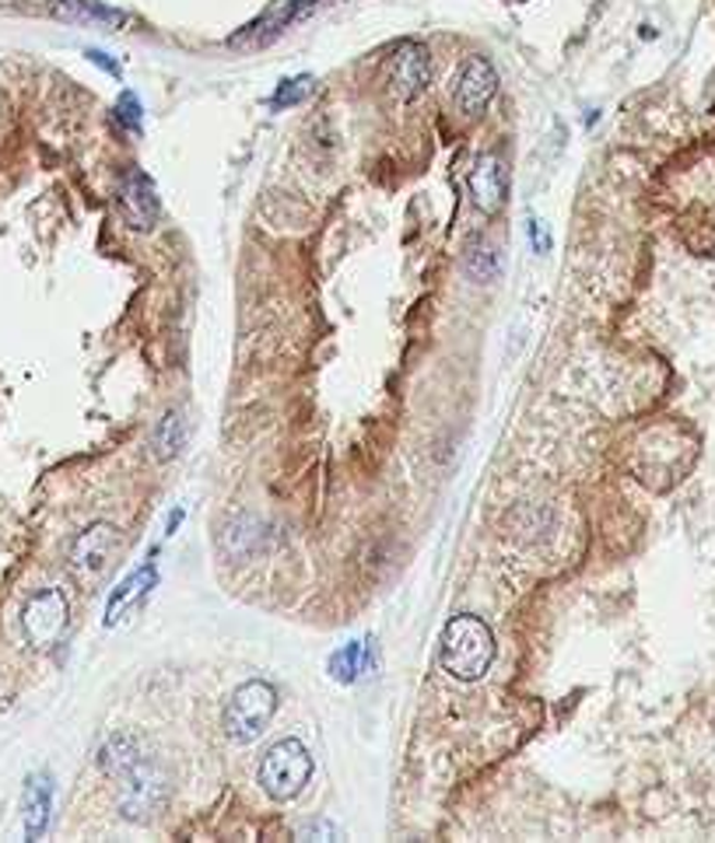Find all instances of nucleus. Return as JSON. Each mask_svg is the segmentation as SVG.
Returning <instances> with one entry per match:
<instances>
[{
    "label": "nucleus",
    "mask_w": 715,
    "mask_h": 843,
    "mask_svg": "<svg viewBox=\"0 0 715 843\" xmlns=\"http://www.w3.org/2000/svg\"><path fill=\"white\" fill-rule=\"evenodd\" d=\"M98 763H103L106 773L120 778V812L130 822H152L155 812H162L165 805V773L158 770V763L141 749V742L134 735H112L103 752H98Z\"/></svg>",
    "instance_id": "obj_1"
},
{
    "label": "nucleus",
    "mask_w": 715,
    "mask_h": 843,
    "mask_svg": "<svg viewBox=\"0 0 715 843\" xmlns=\"http://www.w3.org/2000/svg\"><path fill=\"white\" fill-rule=\"evenodd\" d=\"M439 662L453 679L477 683L494 662V634L480 616H453L442 630Z\"/></svg>",
    "instance_id": "obj_2"
},
{
    "label": "nucleus",
    "mask_w": 715,
    "mask_h": 843,
    "mask_svg": "<svg viewBox=\"0 0 715 843\" xmlns=\"http://www.w3.org/2000/svg\"><path fill=\"white\" fill-rule=\"evenodd\" d=\"M277 714V689L263 679L242 683L225 707V735L236 746H253Z\"/></svg>",
    "instance_id": "obj_3"
},
{
    "label": "nucleus",
    "mask_w": 715,
    "mask_h": 843,
    "mask_svg": "<svg viewBox=\"0 0 715 843\" xmlns=\"http://www.w3.org/2000/svg\"><path fill=\"white\" fill-rule=\"evenodd\" d=\"M312 778V756L298 738H281L263 752L260 784L274 802H291L306 791Z\"/></svg>",
    "instance_id": "obj_4"
},
{
    "label": "nucleus",
    "mask_w": 715,
    "mask_h": 843,
    "mask_svg": "<svg viewBox=\"0 0 715 843\" xmlns=\"http://www.w3.org/2000/svg\"><path fill=\"white\" fill-rule=\"evenodd\" d=\"M120 546H123V532L109 526V521H95L85 532H78L68 553V564L81 581L92 585L112 567V561L120 556Z\"/></svg>",
    "instance_id": "obj_5"
},
{
    "label": "nucleus",
    "mask_w": 715,
    "mask_h": 843,
    "mask_svg": "<svg viewBox=\"0 0 715 843\" xmlns=\"http://www.w3.org/2000/svg\"><path fill=\"white\" fill-rule=\"evenodd\" d=\"M71 605L63 599L60 588H43L36 592L22 610V634L32 648H53L60 634L68 630Z\"/></svg>",
    "instance_id": "obj_6"
},
{
    "label": "nucleus",
    "mask_w": 715,
    "mask_h": 843,
    "mask_svg": "<svg viewBox=\"0 0 715 843\" xmlns=\"http://www.w3.org/2000/svg\"><path fill=\"white\" fill-rule=\"evenodd\" d=\"M494 92H498V71H494V63L488 57H470L460 67L453 98H456V109L463 116H470L474 120V116L485 112L488 103L494 98Z\"/></svg>",
    "instance_id": "obj_7"
},
{
    "label": "nucleus",
    "mask_w": 715,
    "mask_h": 843,
    "mask_svg": "<svg viewBox=\"0 0 715 843\" xmlns=\"http://www.w3.org/2000/svg\"><path fill=\"white\" fill-rule=\"evenodd\" d=\"M509 196V161L498 150H485L470 168V200L480 214H498Z\"/></svg>",
    "instance_id": "obj_8"
},
{
    "label": "nucleus",
    "mask_w": 715,
    "mask_h": 843,
    "mask_svg": "<svg viewBox=\"0 0 715 843\" xmlns=\"http://www.w3.org/2000/svg\"><path fill=\"white\" fill-rule=\"evenodd\" d=\"M120 204H123L130 228H138V231H152L158 225V217H162V200H158V190H155V179L147 172H141V168H130V172L123 176Z\"/></svg>",
    "instance_id": "obj_9"
},
{
    "label": "nucleus",
    "mask_w": 715,
    "mask_h": 843,
    "mask_svg": "<svg viewBox=\"0 0 715 843\" xmlns=\"http://www.w3.org/2000/svg\"><path fill=\"white\" fill-rule=\"evenodd\" d=\"M431 81V53L428 46L421 43H404L401 49L393 53L390 60V84H393V95L410 103L418 98Z\"/></svg>",
    "instance_id": "obj_10"
},
{
    "label": "nucleus",
    "mask_w": 715,
    "mask_h": 843,
    "mask_svg": "<svg viewBox=\"0 0 715 843\" xmlns=\"http://www.w3.org/2000/svg\"><path fill=\"white\" fill-rule=\"evenodd\" d=\"M155 581H158V570H155L152 561H147V564L138 567L130 578H123L120 588H112L109 605H106V627H116V623L123 619V613H134V605H138L141 599H147V592L155 588Z\"/></svg>",
    "instance_id": "obj_11"
},
{
    "label": "nucleus",
    "mask_w": 715,
    "mask_h": 843,
    "mask_svg": "<svg viewBox=\"0 0 715 843\" xmlns=\"http://www.w3.org/2000/svg\"><path fill=\"white\" fill-rule=\"evenodd\" d=\"M372 669H376V645L372 640H347V645L337 648L326 662L330 679H337L344 686L358 683L365 672H372Z\"/></svg>",
    "instance_id": "obj_12"
},
{
    "label": "nucleus",
    "mask_w": 715,
    "mask_h": 843,
    "mask_svg": "<svg viewBox=\"0 0 715 843\" xmlns=\"http://www.w3.org/2000/svg\"><path fill=\"white\" fill-rule=\"evenodd\" d=\"M53 14L71 25H98V28H123L130 25V14L120 8L98 4V0H57Z\"/></svg>",
    "instance_id": "obj_13"
},
{
    "label": "nucleus",
    "mask_w": 715,
    "mask_h": 843,
    "mask_svg": "<svg viewBox=\"0 0 715 843\" xmlns=\"http://www.w3.org/2000/svg\"><path fill=\"white\" fill-rule=\"evenodd\" d=\"M25 836L28 840H39L49 826V808H53V784L43 773L28 778L25 784Z\"/></svg>",
    "instance_id": "obj_14"
},
{
    "label": "nucleus",
    "mask_w": 715,
    "mask_h": 843,
    "mask_svg": "<svg viewBox=\"0 0 715 843\" xmlns=\"http://www.w3.org/2000/svg\"><path fill=\"white\" fill-rule=\"evenodd\" d=\"M182 442H187V420H182L179 410L165 413L162 424L155 427V455H158L162 462H169V459H176V455H179Z\"/></svg>",
    "instance_id": "obj_15"
},
{
    "label": "nucleus",
    "mask_w": 715,
    "mask_h": 843,
    "mask_svg": "<svg viewBox=\"0 0 715 843\" xmlns=\"http://www.w3.org/2000/svg\"><path fill=\"white\" fill-rule=\"evenodd\" d=\"M312 88H315V81H312L309 74H306V77H285V81L277 84V92L271 95V109H274V112L291 109V106L302 103V98H309Z\"/></svg>",
    "instance_id": "obj_16"
},
{
    "label": "nucleus",
    "mask_w": 715,
    "mask_h": 843,
    "mask_svg": "<svg viewBox=\"0 0 715 843\" xmlns=\"http://www.w3.org/2000/svg\"><path fill=\"white\" fill-rule=\"evenodd\" d=\"M116 123H120L123 130H130V133H141L144 116H141V98L134 92L120 95V103H116Z\"/></svg>",
    "instance_id": "obj_17"
},
{
    "label": "nucleus",
    "mask_w": 715,
    "mask_h": 843,
    "mask_svg": "<svg viewBox=\"0 0 715 843\" xmlns=\"http://www.w3.org/2000/svg\"><path fill=\"white\" fill-rule=\"evenodd\" d=\"M467 266H470V274H474V277L488 280V277L494 274V266H498V256L491 252V245H488V242H474L470 256H467Z\"/></svg>",
    "instance_id": "obj_18"
},
{
    "label": "nucleus",
    "mask_w": 715,
    "mask_h": 843,
    "mask_svg": "<svg viewBox=\"0 0 715 843\" xmlns=\"http://www.w3.org/2000/svg\"><path fill=\"white\" fill-rule=\"evenodd\" d=\"M95 67H103V71L109 74V77H123V71H120V63H116L109 53H103V49H88V53H85Z\"/></svg>",
    "instance_id": "obj_19"
},
{
    "label": "nucleus",
    "mask_w": 715,
    "mask_h": 843,
    "mask_svg": "<svg viewBox=\"0 0 715 843\" xmlns=\"http://www.w3.org/2000/svg\"><path fill=\"white\" fill-rule=\"evenodd\" d=\"M302 836H320V840H330V836H337V826L334 822H309V826H302Z\"/></svg>",
    "instance_id": "obj_20"
},
{
    "label": "nucleus",
    "mask_w": 715,
    "mask_h": 843,
    "mask_svg": "<svg viewBox=\"0 0 715 843\" xmlns=\"http://www.w3.org/2000/svg\"><path fill=\"white\" fill-rule=\"evenodd\" d=\"M529 234H534V249H537V252H547V231H544L540 221L529 225Z\"/></svg>",
    "instance_id": "obj_21"
},
{
    "label": "nucleus",
    "mask_w": 715,
    "mask_h": 843,
    "mask_svg": "<svg viewBox=\"0 0 715 843\" xmlns=\"http://www.w3.org/2000/svg\"><path fill=\"white\" fill-rule=\"evenodd\" d=\"M179 521H182V511H172V515H169V535L179 529Z\"/></svg>",
    "instance_id": "obj_22"
},
{
    "label": "nucleus",
    "mask_w": 715,
    "mask_h": 843,
    "mask_svg": "<svg viewBox=\"0 0 715 843\" xmlns=\"http://www.w3.org/2000/svg\"><path fill=\"white\" fill-rule=\"evenodd\" d=\"M505 4H526V0H505Z\"/></svg>",
    "instance_id": "obj_23"
}]
</instances>
